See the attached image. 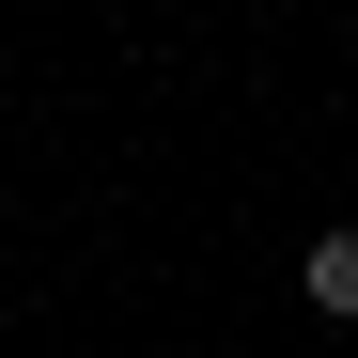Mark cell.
Segmentation results:
<instances>
[{
	"label": "cell",
	"instance_id": "1",
	"mask_svg": "<svg viewBox=\"0 0 358 358\" xmlns=\"http://www.w3.org/2000/svg\"><path fill=\"white\" fill-rule=\"evenodd\" d=\"M296 296H312L327 327H358V234H312V265H296Z\"/></svg>",
	"mask_w": 358,
	"mask_h": 358
}]
</instances>
